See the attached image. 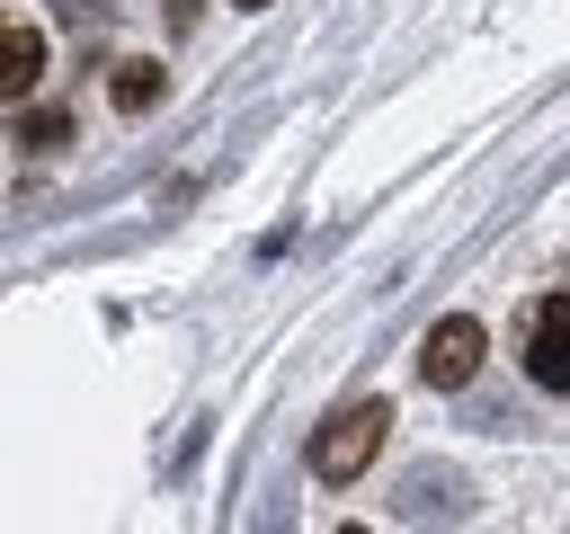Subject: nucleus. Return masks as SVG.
Returning <instances> with one entry per match:
<instances>
[{"instance_id":"nucleus-1","label":"nucleus","mask_w":570,"mask_h":534,"mask_svg":"<svg viewBox=\"0 0 570 534\" xmlns=\"http://www.w3.org/2000/svg\"><path fill=\"white\" fill-rule=\"evenodd\" d=\"M392 436V400H338L312 427V481H356Z\"/></svg>"},{"instance_id":"nucleus-2","label":"nucleus","mask_w":570,"mask_h":534,"mask_svg":"<svg viewBox=\"0 0 570 534\" xmlns=\"http://www.w3.org/2000/svg\"><path fill=\"white\" fill-rule=\"evenodd\" d=\"M481 356H490V329H481L472 312H445V320L419 338V383H428V392H463V383L481 374Z\"/></svg>"},{"instance_id":"nucleus-3","label":"nucleus","mask_w":570,"mask_h":534,"mask_svg":"<svg viewBox=\"0 0 570 534\" xmlns=\"http://www.w3.org/2000/svg\"><path fill=\"white\" fill-rule=\"evenodd\" d=\"M525 374L543 392H570V294H543L525 312Z\"/></svg>"},{"instance_id":"nucleus-4","label":"nucleus","mask_w":570,"mask_h":534,"mask_svg":"<svg viewBox=\"0 0 570 534\" xmlns=\"http://www.w3.org/2000/svg\"><path fill=\"white\" fill-rule=\"evenodd\" d=\"M36 80H45V27H36V18H9V9H0V107L36 98Z\"/></svg>"},{"instance_id":"nucleus-5","label":"nucleus","mask_w":570,"mask_h":534,"mask_svg":"<svg viewBox=\"0 0 570 534\" xmlns=\"http://www.w3.org/2000/svg\"><path fill=\"white\" fill-rule=\"evenodd\" d=\"M107 98H116L125 116H142V107H160V98H169V71H160L151 53H125V62L107 71Z\"/></svg>"},{"instance_id":"nucleus-6","label":"nucleus","mask_w":570,"mask_h":534,"mask_svg":"<svg viewBox=\"0 0 570 534\" xmlns=\"http://www.w3.org/2000/svg\"><path fill=\"white\" fill-rule=\"evenodd\" d=\"M240 9H267V0H240Z\"/></svg>"}]
</instances>
